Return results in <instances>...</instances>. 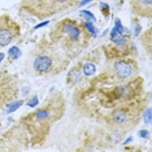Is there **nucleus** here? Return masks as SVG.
Returning <instances> with one entry per match:
<instances>
[{
    "label": "nucleus",
    "mask_w": 152,
    "mask_h": 152,
    "mask_svg": "<svg viewBox=\"0 0 152 152\" xmlns=\"http://www.w3.org/2000/svg\"><path fill=\"white\" fill-rule=\"evenodd\" d=\"M63 30L64 32L67 34L73 40L76 41L78 39L80 31L77 27L71 24H66L64 26Z\"/></svg>",
    "instance_id": "5"
},
{
    "label": "nucleus",
    "mask_w": 152,
    "mask_h": 152,
    "mask_svg": "<svg viewBox=\"0 0 152 152\" xmlns=\"http://www.w3.org/2000/svg\"><path fill=\"white\" fill-rule=\"evenodd\" d=\"M97 69L94 64L92 63H87L83 67V72L86 76L90 77L93 75L96 72Z\"/></svg>",
    "instance_id": "9"
},
{
    "label": "nucleus",
    "mask_w": 152,
    "mask_h": 152,
    "mask_svg": "<svg viewBox=\"0 0 152 152\" xmlns=\"http://www.w3.org/2000/svg\"><path fill=\"white\" fill-rule=\"evenodd\" d=\"M139 135L142 138L147 139L149 136V132L145 129H141L139 131Z\"/></svg>",
    "instance_id": "17"
},
{
    "label": "nucleus",
    "mask_w": 152,
    "mask_h": 152,
    "mask_svg": "<svg viewBox=\"0 0 152 152\" xmlns=\"http://www.w3.org/2000/svg\"><path fill=\"white\" fill-rule=\"evenodd\" d=\"M115 26L112 29L110 32L111 40L114 43L118 45H124L126 42L125 39L122 36L123 33L125 32L124 28L122 25L121 20L118 19H117L115 20Z\"/></svg>",
    "instance_id": "2"
},
{
    "label": "nucleus",
    "mask_w": 152,
    "mask_h": 152,
    "mask_svg": "<svg viewBox=\"0 0 152 152\" xmlns=\"http://www.w3.org/2000/svg\"><path fill=\"white\" fill-rule=\"evenodd\" d=\"M91 1V0H83L80 4V6H84V5L88 4V3H90Z\"/></svg>",
    "instance_id": "22"
},
{
    "label": "nucleus",
    "mask_w": 152,
    "mask_h": 152,
    "mask_svg": "<svg viewBox=\"0 0 152 152\" xmlns=\"http://www.w3.org/2000/svg\"><path fill=\"white\" fill-rule=\"evenodd\" d=\"M113 118L114 121L118 124L124 123L126 118V113L121 109L115 110L113 113Z\"/></svg>",
    "instance_id": "6"
},
{
    "label": "nucleus",
    "mask_w": 152,
    "mask_h": 152,
    "mask_svg": "<svg viewBox=\"0 0 152 152\" xmlns=\"http://www.w3.org/2000/svg\"><path fill=\"white\" fill-rule=\"evenodd\" d=\"M57 1L59 2V3H64L66 2L67 0H57Z\"/></svg>",
    "instance_id": "24"
},
{
    "label": "nucleus",
    "mask_w": 152,
    "mask_h": 152,
    "mask_svg": "<svg viewBox=\"0 0 152 152\" xmlns=\"http://www.w3.org/2000/svg\"><path fill=\"white\" fill-rule=\"evenodd\" d=\"M116 91L119 95V96H122L125 98H129L132 95V90L128 86H124L121 87H118Z\"/></svg>",
    "instance_id": "8"
},
{
    "label": "nucleus",
    "mask_w": 152,
    "mask_h": 152,
    "mask_svg": "<svg viewBox=\"0 0 152 152\" xmlns=\"http://www.w3.org/2000/svg\"><path fill=\"white\" fill-rule=\"evenodd\" d=\"M81 78V74L77 70H72L67 75V83L74 84L78 83Z\"/></svg>",
    "instance_id": "7"
},
{
    "label": "nucleus",
    "mask_w": 152,
    "mask_h": 152,
    "mask_svg": "<svg viewBox=\"0 0 152 152\" xmlns=\"http://www.w3.org/2000/svg\"><path fill=\"white\" fill-rule=\"evenodd\" d=\"M52 61L46 56H40L37 57L33 63L34 69L38 72H45L51 67Z\"/></svg>",
    "instance_id": "3"
},
{
    "label": "nucleus",
    "mask_w": 152,
    "mask_h": 152,
    "mask_svg": "<svg viewBox=\"0 0 152 152\" xmlns=\"http://www.w3.org/2000/svg\"><path fill=\"white\" fill-rule=\"evenodd\" d=\"M19 26L8 15L0 17V49L9 45L19 34Z\"/></svg>",
    "instance_id": "1"
},
{
    "label": "nucleus",
    "mask_w": 152,
    "mask_h": 152,
    "mask_svg": "<svg viewBox=\"0 0 152 152\" xmlns=\"http://www.w3.org/2000/svg\"><path fill=\"white\" fill-rule=\"evenodd\" d=\"M4 57V55L3 54H0V61L3 60Z\"/></svg>",
    "instance_id": "23"
},
{
    "label": "nucleus",
    "mask_w": 152,
    "mask_h": 152,
    "mask_svg": "<svg viewBox=\"0 0 152 152\" xmlns=\"http://www.w3.org/2000/svg\"><path fill=\"white\" fill-rule=\"evenodd\" d=\"M139 3L142 6H151L152 4V0H139Z\"/></svg>",
    "instance_id": "18"
},
{
    "label": "nucleus",
    "mask_w": 152,
    "mask_h": 152,
    "mask_svg": "<svg viewBox=\"0 0 152 152\" xmlns=\"http://www.w3.org/2000/svg\"><path fill=\"white\" fill-rule=\"evenodd\" d=\"M49 23H50V21H45V22H42V23H41L39 24L38 25H37V26L35 27V28H40V27H42V26H45V25H48Z\"/></svg>",
    "instance_id": "21"
},
{
    "label": "nucleus",
    "mask_w": 152,
    "mask_h": 152,
    "mask_svg": "<svg viewBox=\"0 0 152 152\" xmlns=\"http://www.w3.org/2000/svg\"><path fill=\"white\" fill-rule=\"evenodd\" d=\"M152 119V111L151 109H147L143 115V121L145 124H148L151 122Z\"/></svg>",
    "instance_id": "12"
},
{
    "label": "nucleus",
    "mask_w": 152,
    "mask_h": 152,
    "mask_svg": "<svg viewBox=\"0 0 152 152\" xmlns=\"http://www.w3.org/2000/svg\"><path fill=\"white\" fill-rule=\"evenodd\" d=\"M133 140H134L133 137H132V136H129V137H128L125 140V141L123 142L122 144H123V145H125V144H129V142H132V141H133Z\"/></svg>",
    "instance_id": "20"
},
{
    "label": "nucleus",
    "mask_w": 152,
    "mask_h": 152,
    "mask_svg": "<svg viewBox=\"0 0 152 152\" xmlns=\"http://www.w3.org/2000/svg\"><path fill=\"white\" fill-rule=\"evenodd\" d=\"M39 104V100L37 96H34L28 103H27L26 105L30 106L31 107H34Z\"/></svg>",
    "instance_id": "15"
},
{
    "label": "nucleus",
    "mask_w": 152,
    "mask_h": 152,
    "mask_svg": "<svg viewBox=\"0 0 152 152\" xmlns=\"http://www.w3.org/2000/svg\"><path fill=\"white\" fill-rule=\"evenodd\" d=\"M21 54L20 50L17 47H13L10 49L9 51V56L13 59H16L20 57Z\"/></svg>",
    "instance_id": "10"
},
{
    "label": "nucleus",
    "mask_w": 152,
    "mask_h": 152,
    "mask_svg": "<svg viewBox=\"0 0 152 152\" xmlns=\"http://www.w3.org/2000/svg\"><path fill=\"white\" fill-rule=\"evenodd\" d=\"M141 28L140 26V25H136V26L135 28V35L136 37H137L140 34V33L141 32Z\"/></svg>",
    "instance_id": "19"
},
{
    "label": "nucleus",
    "mask_w": 152,
    "mask_h": 152,
    "mask_svg": "<svg viewBox=\"0 0 152 152\" xmlns=\"http://www.w3.org/2000/svg\"><path fill=\"white\" fill-rule=\"evenodd\" d=\"M85 26L88 29V31L90 32V34L92 35L93 37H96L97 35V30L96 29V28L93 26V23L91 22H86Z\"/></svg>",
    "instance_id": "14"
},
{
    "label": "nucleus",
    "mask_w": 152,
    "mask_h": 152,
    "mask_svg": "<svg viewBox=\"0 0 152 152\" xmlns=\"http://www.w3.org/2000/svg\"><path fill=\"white\" fill-rule=\"evenodd\" d=\"M81 13H83L85 16L88 18L90 19H91L92 20H93V21H94V22L96 21V19L94 15L91 12H89V11H88V10H84L81 11Z\"/></svg>",
    "instance_id": "16"
},
{
    "label": "nucleus",
    "mask_w": 152,
    "mask_h": 152,
    "mask_svg": "<svg viewBox=\"0 0 152 152\" xmlns=\"http://www.w3.org/2000/svg\"><path fill=\"white\" fill-rule=\"evenodd\" d=\"M35 116L39 119H46L49 116V113L47 110H38L35 113Z\"/></svg>",
    "instance_id": "13"
},
{
    "label": "nucleus",
    "mask_w": 152,
    "mask_h": 152,
    "mask_svg": "<svg viewBox=\"0 0 152 152\" xmlns=\"http://www.w3.org/2000/svg\"><path fill=\"white\" fill-rule=\"evenodd\" d=\"M23 104V102L22 100L20 101H16L14 103H13L7 109V112L8 113H12L13 112L16 111L17 109H18L22 104Z\"/></svg>",
    "instance_id": "11"
},
{
    "label": "nucleus",
    "mask_w": 152,
    "mask_h": 152,
    "mask_svg": "<svg viewBox=\"0 0 152 152\" xmlns=\"http://www.w3.org/2000/svg\"><path fill=\"white\" fill-rule=\"evenodd\" d=\"M114 67L117 74L121 78H127L129 77L131 75V67L128 63L124 61L116 62L114 64Z\"/></svg>",
    "instance_id": "4"
},
{
    "label": "nucleus",
    "mask_w": 152,
    "mask_h": 152,
    "mask_svg": "<svg viewBox=\"0 0 152 152\" xmlns=\"http://www.w3.org/2000/svg\"><path fill=\"white\" fill-rule=\"evenodd\" d=\"M1 126H2V123H1V121H0V130H1Z\"/></svg>",
    "instance_id": "25"
}]
</instances>
